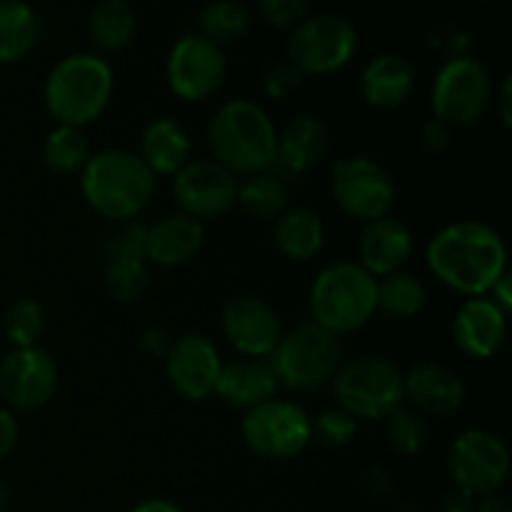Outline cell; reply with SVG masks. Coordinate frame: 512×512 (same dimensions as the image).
<instances>
[{
  "instance_id": "1",
  "label": "cell",
  "mask_w": 512,
  "mask_h": 512,
  "mask_svg": "<svg viewBox=\"0 0 512 512\" xmlns=\"http://www.w3.org/2000/svg\"><path fill=\"white\" fill-rule=\"evenodd\" d=\"M425 265L445 288L480 298L508 273V245L483 220H455L428 240Z\"/></svg>"
},
{
  "instance_id": "2",
  "label": "cell",
  "mask_w": 512,
  "mask_h": 512,
  "mask_svg": "<svg viewBox=\"0 0 512 512\" xmlns=\"http://www.w3.org/2000/svg\"><path fill=\"white\" fill-rule=\"evenodd\" d=\"M155 190L158 178L133 150H98L80 170V195L108 223L138 220L153 203Z\"/></svg>"
},
{
  "instance_id": "3",
  "label": "cell",
  "mask_w": 512,
  "mask_h": 512,
  "mask_svg": "<svg viewBox=\"0 0 512 512\" xmlns=\"http://www.w3.org/2000/svg\"><path fill=\"white\" fill-rule=\"evenodd\" d=\"M208 145L215 163L240 180L275 168L278 128L263 105L248 98H233L210 118Z\"/></svg>"
},
{
  "instance_id": "4",
  "label": "cell",
  "mask_w": 512,
  "mask_h": 512,
  "mask_svg": "<svg viewBox=\"0 0 512 512\" xmlns=\"http://www.w3.org/2000/svg\"><path fill=\"white\" fill-rule=\"evenodd\" d=\"M115 73L98 53H73L50 68L43 83V105L55 125L85 128L108 110Z\"/></svg>"
},
{
  "instance_id": "5",
  "label": "cell",
  "mask_w": 512,
  "mask_h": 512,
  "mask_svg": "<svg viewBox=\"0 0 512 512\" xmlns=\"http://www.w3.org/2000/svg\"><path fill=\"white\" fill-rule=\"evenodd\" d=\"M378 280L353 260H340L315 275L308 293L310 320L338 338L358 333L378 313Z\"/></svg>"
},
{
  "instance_id": "6",
  "label": "cell",
  "mask_w": 512,
  "mask_h": 512,
  "mask_svg": "<svg viewBox=\"0 0 512 512\" xmlns=\"http://www.w3.org/2000/svg\"><path fill=\"white\" fill-rule=\"evenodd\" d=\"M343 338L320 328L313 320H303L285 330L278 348L268 358L278 385L288 393L310 395L330 388L345 363Z\"/></svg>"
},
{
  "instance_id": "7",
  "label": "cell",
  "mask_w": 512,
  "mask_h": 512,
  "mask_svg": "<svg viewBox=\"0 0 512 512\" xmlns=\"http://www.w3.org/2000/svg\"><path fill=\"white\" fill-rule=\"evenodd\" d=\"M335 405L355 423H383L403 400V370L383 355H360L340 365L330 383Z\"/></svg>"
},
{
  "instance_id": "8",
  "label": "cell",
  "mask_w": 512,
  "mask_h": 512,
  "mask_svg": "<svg viewBox=\"0 0 512 512\" xmlns=\"http://www.w3.org/2000/svg\"><path fill=\"white\" fill-rule=\"evenodd\" d=\"M490 103H493V80L483 60L465 53L440 65L430 88L433 118L453 130L470 128L485 118Z\"/></svg>"
},
{
  "instance_id": "9",
  "label": "cell",
  "mask_w": 512,
  "mask_h": 512,
  "mask_svg": "<svg viewBox=\"0 0 512 512\" xmlns=\"http://www.w3.org/2000/svg\"><path fill=\"white\" fill-rule=\"evenodd\" d=\"M358 30L340 15H308L288 35V63L300 75H333L358 53Z\"/></svg>"
},
{
  "instance_id": "10",
  "label": "cell",
  "mask_w": 512,
  "mask_h": 512,
  "mask_svg": "<svg viewBox=\"0 0 512 512\" xmlns=\"http://www.w3.org/2000/svg\"><path fill=\"white\" fill-rule=\"evenodd\" d=\"M240 435L260 458L293 460L313 443V423L303 405L273 398L243 413Z\"/></svg>"
},
{
  "instance_id": "11",
  "label": "cell",
  "mask_w": 512,
  "mask_h": 512,
  "mask_svg": "<svg viewBox=\"0 0 512 512\" xmlns=\"http://www.w3.org/2000/svg\"><path fill=\"white\" fill-rule=\"evenodd\" d=\"M448 470L455 488L473 498L500 493L510 478V450L493 430L468 428L450 445Z\"/></svg>"
},
{
  "instance_id": "12",
  "label": "cell",
  "mask_w": 512,
  "mask_h": 512,
  "mask_svg": "<svg viewBox=\"0 0 512 512\" xmlns=\"http://www.w3.org/2000/svg\"><path fill=\"white\" fill-rule=\"evenodd\" d=\"M330 193L348 218L373 223L393 213L395 180L383 163L365 155L338 160L330 170Z\"/></svg>"
},
{
  "instance_id": "13",
  "label": "cell",
  "mask_w": 512,
  "mask_h": 512,
  "mask_svg": "<svg viewBox=\"0 0 512 512\" xmlns=\"http://www.w3.org/2000/svg\"><path fill=\"white\" fill-rule=\"evenodd\" d=\"M228 58L220 45L200 33H185L170 48L165 60V83L183 103H203L223 88Z\"/></svg>"
},
{
  "instance_id": "14",
  "label": "cell",
  "mask_w": 512,
  "mask_h": 512,
  "mask_svg": "<svg viewBox=\"0 0 512 512\" xmlns=\"http://www.w3.org/2000/svg\"><path fill=\"white\" fill-rule=\"evenodd\" d=\"M170 180L180 213L200 223L223 218L238 205V178L213 158H190Z\"/></svg>"
},
{
  "instance_id": "15",
  "label": "cell",
  "mask_w": 512,
  "mask_h": 512,
  "mask_svg": "<svg viewBox=\"0 0 512 512\" xmlns=\"http://www.w3.org/2000/svg\"><path fill=\"white\" fill-rule=\"evenodd\" d=\"M60 385L58 365L48 350L10 348L0 360V398L5 408L30 413L55 398Z\"/></svg>"
},
{
  "instance_id": "16",
  "label": "cell",
  "mask_w": 512,
  "mask_h": 512,
  "mask_svg": "<svg viewBox=\"0 0 512 512\" xmlns=\"http://www.w3.org/2000/svg\"><path fill=\"white\" fill-rule=\"evenodd\" d=\"M220 328L240 358L268 360L283 338L280 315L258 295H233L220 310Z\"/></svg>"
},
{
  "instance_id": "17",
  "label": "cell",
  "mask_w": 512,
  "mask_h": 512,
  "mask_svg": "<svg viewBox=\"0 0 512 512\" xmlns=\"http://www.w3.org/2000/svg\"><path fill=\"white\" fill-rule=\"evenodd\" d=\"M165 375L175 393L190 403H203L213 398L218 385L223 358L208 335L183 333L173 338V345L165 353Z\"/></svg>"
},
{
  "instance_id": "18",
  "label": "cell",
  "mask_w": 512,
  "mask_h": 512,
  "mask_svg": "<svg viewBox=\"0 0 512 512\" xmlns=\"http://www.w3.org/2000/svg\"><path fill=\"white\" fill-rule=\"evenodd\" d=\"M403 400L423 418H450L463 410L468 388L448 365L418 363L403 373Z\"/></svg>"
},
{
  "instance_id": "19",
  "label": "cell",
  "mask_w": 512,
  "mask_h": 512,
  "mask_svg": "<svg viewBox=\"0 0 512 512\" xmlns=\"http://www.w3.org/2000/svg\"><path fill=\"white\" fill-rule=\"evenodd\" d=\"M333 135L328 123L318 115H295L278 130V155H275V173L280 178H303L318 168L330 153Z\"/></svg>"
},
{
  "instance_id": "20",
  "label": "cell",
  "mask_w": 512,
  "mask_h": 512,
  "mask_svg": "<svg viewBox=\"0 0 512 512\" xmlns=\"http://www.w3.org/2000/svg\"><path fill=\"white\" fill-rule=\"evenodd\" d=\"M508 313L488 295L468 298L453 318V343L465 358L490 360L500 353L508 338Z\"/></svg>"
},
{
  "instance_id": "21",
  "label": "cell",
  "mask_w": 512,
  "mask_h": 512,
  "mask_svg": "<svg viewBox=\"0 0 512 512\" xmlns=\"http://www.w3.org/2000/svg\"><path fill=\"white\" fill-rule=\"evenodd\" d=\"M415 238L408 223L400 218L385 215L363 225L358 238V265H363L375 280L403 270L413 255Z\"/></svg>"
},
{
  "instance_id": "22",
  "label": "cell",
  "mask_w": 512,
  "mask_h": 512,
  "mask_svg": "<svg viewBox=\"0 0 512 512\" xmlns=\"http://www.w3.org/2000/svg\"><path fill=\"white\" fill-rule=\"evenodd\" d=\"M205 243V223L190 215L175 213L160 215L145 233V260L158 268H180L198 258Z\"/></svg>"
},
{
  "instance_id": "23",
  "label": "cell",
  "mask_w": 512,
  "mask_h": 512,
  "mask_svg": "<svg viewBox=\"0 0 512 512\" xmlns=\"http://www.w3.org/2000/svg\"><path fill=\"white\" fill-rule=\"evenodd\" d=\"M415 83L413 60L400 53H380L360 73V98L373 110H395L408 103Z\"/></svg>"
},
{
  "instance_id": "24",
  "label": "cell",
  "mask_w": 512,
  "mask_h": 512,
  "mask_svg": "<svg viewBox=\"0 0 512 512\" xmlns=\"http://www.w3.org/2000/svg\"><path fill=\"white\" fill-rule=\"evenodd\" d=\"M278 390V378L268 360L238 358L233 363H223L218 385H215V398L228 408L248 413L278 398Z\"/></svg>"
},
{
  "instance_id": "25",
  "label": "cell",
  "mask_w": 512,
  "mask_h": 512,
  "mask_svg": "<svg viewBox=\"0 0 512 512\" xmlns=\"http://www.w3.org/2000/svg\"><path fill=\"white\" fill-rule=\"evenodd\" d=\"M193 140L183 123L168 118H155L140 133V160L150 168L155 178H173L190 160Z\"/></svg>"
},
{
  "instance_id": "26",
  "label": "cell",
  "mask_w": 512,
  "mask_h": 512,
  "mask_svg": "<svg viewBox=\"0 0 512 512\" xmlns=\"http://www.w3.org/2000/svg\"><path fill=\"white\" fill-rule=\"evenodd\" d=\"M273 243L283 258L293 263H310L325 248V223L315 210L293 205L275 218Z\"/></svg>"
},
{
  "instance_id": "27",
  "label": "cell",
  "mask_w": 512,
  "mask_h": 512,
  "mask_svg": "<svg viewBox=\"0 0 512 512\" xmlns=\"http://www.w3.org/2000/svg\"><path fill=\"white\" fill-rule=\"evenodd\" d=\"M138 15L128 0H98L88 13V38L98 55H118L133 43Z\"/></svg>"
},
{
  "instance_id": "28",
  "label": "cell",
  "mask_w": 512,
  "mask_h": 512,
  "mask_svg": "<svg viewBox=\"0 0 512 512\" xmlns=\"http://www.w3.org/2000/svg\"><path fill=\"white\" fill-rule=\"evenodd\" d=\"M40 23L25 0H0V65L18 63L35 48Z\"/></svg>"
},
{
  "instance_id": "29",
  "label": "cell",
  "mask_w": 512,
  "mask_h": 512,
  "mask_svg": "<svg viewBox=\"0 0 512 512\" xmlns=\"http://www.w3.org/2000/svg\"><path fill=\"white\" fill-rule=\"evenodd\" d=\"M375 303H378V313L388 315V318L413 320L425 310L428 288L418 275L398 270V273L378 278Z\"/></svg>"
},
{
  "instance_id": "30",
  "label": "cell",
  "mask_w": 512,
  "mask_h": 512,
  "mask_svg": "<svg viewBox=\"0 0 512 512\" xmlns=\"http://www.w3.org/2000/svg\"><path fill=\"white\" fill-rule=\"evenodd\" d=\"M238 205L258 220H275L288 205V180L275 170L238 180Z\"/></svg>"
},
{
  "instance_id": "31",
  "label": "cell",
  "mask_w": 512,
  "mask_h": 512,
  "mask_svg": "<svg viewBox=\"0 0 512 512\" xmlns=\"http://www.w3.org/2000/svg\"><path fill=\"white\" fill-rule=\"evenodd\" d=\"M90 140L83 128H70V125H53L43 140V163L50 173L68 178L80 175L85 163L90 160Z\"/></svg>"
},
{
  "instance_id": "32",
  "label": "cell",
  "mask_w": 512,
  "mask_h": 512,
  "mask_svg": "<svg viewBox=\"0 0 512 512\" xmlns=\"http://www.w3.org/2000/svg\"><path fill=\"white\" fill-rule=\"evenodd\" d=\"M250 30V10L240 0H210L198 15V33L215 45L238 43Z\"/></svg>"
},
{
  "instance_id": "33",
  "label": "cell",
  "mask_w": 512,
  "mask_h": 512,
  "mask_svg": "<svg viewBox=\"0 0 512 512\" xmlns=\"http://www.w3.org/2000/svg\"><path fill=\"white\" fill-rule=\"evenodd\" d=\"M48 330V315L35 298H18L5 308L3 335L13 348H38Z\"/></svg>"
},
{
  "instance_id": "34",
  "label": "cell",
  "mask_w": 512,
  "mask_h": 512,
  "mask_svg": "<svg viewBox=\"0 0 512 512\" xmlns=\"http://www.w3.org/2000/svg\"><path fill=\"white\" fill-rule=\"evenodd\" d=\"M105 293L113 303L133 305L138 303L150 288V265L140 258H120L105 263L103 270Z\"/></svg>"
},
{
  "instance_id": "35",
  "label": "cell",
  "mask_w": 512,
  "mask_h": 512,
  "mask_svg": "<svg viewBox=\"0 0 512 512\" xmlns=\"http://www.w3.org/2000/svg\"><path fill=\"white\" fill-rule=\"evenodd\" d=\"M385 443L403 458H415L428 448L430 425L428 418L415 413L408 405H400L393 415L383 420Z\"/></svg>"
},
{
  "instance_id": "36",
  "label": "cell",
  "mask_w": 512,
  "mask_h": 512,
  "mask_svg": "<svg viewBox=\"0 0 512 512\" xmlns=\"http://www.w3.org/2000/svg\"><path fill=\"white\" fill-rule=\"evenodd\" d=\"M145 233L148 225L140 220H123V223H110L100 233L98 255L103 263L120 258H140L145 260Z\"/></svg>"
},
{
  "instance_id": "37",
  "label": "cell",
  "mask_w": 512,
  "mask_h": 512,
  "mask_svg": "<svg viewBox=\"0 0 512 512\" xmlns=\"http://www.w3.org/2000/svg\"><path fill=\"white\" fill-rule=\"evenodd\" d=\"M310 423H313V443L328 450L345 448V445L353 443L355 433H358V423L338 405L320 410L315 418H310Z\"/></svg>"
},
{
  "instance_id": "38",
  "label": "cell",
  "mask_w": 512,
  "mask_h": 512,
  "mask_svg": "<svg viewBox=\"0 0 512 512\" xmlns=\"http://www.w3.org/2000/svg\"><path fill=\"white\" fill-rule=\"evenodd\" d=\"M313 8V0H258V10L263 20L273 28H295L305 20Z\"/></svg>"
},
{
  "instance_id": "39",
  "label": "cell",
  "mask_w": 512,
  "mask_h": 512,
  "mask_svg": "<svg viewBox=\"0 0 512 512\" xmlns=\"http://www.w3.org/2000/svg\"><path fill=\"white\" fill-rule=\"evenodd\" d=\"M300 80H303V75H300L298 70L288 63V60H283V63H275L265 70L263 88L273 100H283V98H288L295 88H298Z\"/></svg>"
},
{
  "instance_id": "40",
  "label": "cell",
  "mask_w": 512,
  "mask_h": 512,
  "mask_svg": "<svg viewBox=\"0 0 512 512\" xmlns=\"http://www.w3.org/2000/svg\"><path fill=\"white\" fill-rule=\"evenodd\" d=\"M453 133L455 130L450 125L440 123L438 118H430L428 123L420 130V148L428 155L438 158V155H445L450 148H453Z\"/></svg>"
},
{
  "instance_id": "41",
  "label": "cell",
  "mask_w": 512,
  "mask_h": 512,
  "mask_svg": "<svg viewBox=\"0 0 512 512\" xmlns=\"http://www.w3.org/2000/svg\"><path fill=\"white\" fill-rule=\"evenodd\" d=\"M138 345L143 353L155 355V358H165V353H168L170 345H173V333H170L168 328H163V325H148V328L140 333Z\"/></svg>"
},
{
  "instance_id": "42",
  "label": "cell",
  "mask_w": 512,
  "mask_h": 512,
  "mask_svg": "<svg viewBox=\"0 0 512 512\" xmlns=\"http://www.w3.org/2000/svg\"><path fill=\"white\" fill-rule=\"evenodd\" d=\"M395 480L390 470H385L383 465H373L363 473V490L370 495L373 500H383L388 498L390 490H393Z\"/></svg>"
},
{
  "instance_id": "43",
  "label": "cell",
  "mask_w": 512,
  "mask_h": 512,
  "mask_svg": "<svg viewBox=\"0 0 512 512\" xmlns=\"http://www.w3.org/2000/svg\"><path fill=\"white\" fill-rule=\"evenodd\" d=\"M18 440H20L18 418L13 415V410L0 408V463L13 455V450L18 448Z\"/></svg>"
},
{
  "instance_id": "44",
  "label": "cell",
  "mask_w": 512,
  "mask_h": 512,
  "mask_svg": "<svg viewBox=\"0 0 512 512\" xmlns=\"http://www.w3.org/2000/svg\"><path fill=\"white\" fill-rule=\"evenodd\" d=\"M435 48L443 50L445 53V60L448 58H458V55H465L468 53V35L460 33L458 28H445L443 33H438L433 38Z\"/></svg>"
},
{
  "instance_id": "45",
  "label": "cell",
  "mask_w": 512,
  "mask_h": 512,
  "mask_svg": "<svg viewBox=\"0 0 512 512\" xmlns=\"http://www.w3.org/2000/svg\"><path fill=\"white\" fill-rule=\"evenodd\" d=\"M495 113H498L500 123H503L505 128H510L512 125V78L510 75H505L498 93H495Z\"/></svg>"
},
{
  "instance_id": "46",
  "label": "cell",
  "mask_w": 512,
  "mask_h": 512,
  "mask_svg": "<svg viewBox=\"0 0 512 512\" xmlns=\"http://www.w3.org/2000/svg\"><path fill=\"white\" fill-rule=\"evenodd\" d=\"M512 278H510V270L505 275H500L498 280H495V285L493 288L488 290V298L493 300L495 305H498L500 310H503V313H508L510 315V310H512Z\"/></svg>"
},
{
  "instance_id": "47",
  "label": "cell",
  "mask_w": 512,
  "mask_h": 512,
  "mask_svg": "<svg viewBox=\"0 0 512 512\" xmlns=\"http://www.w3.org/2000/svg\"><path fill=\"white\" fill-rule=\"evenodd\" d=\"M475 500L478 498L455 488L445 493L443 503H440V512H475Z\"/></svg>"
},
{
  "instance_id": "48",
  "label": "cell",
  "mask_w": 512,
  "mask_h": 512,
  "mask_svg": "<svg viewBox=\"0 0 512 512\" xmlns=\"http://www.w3.org/2000/svg\"><path fill=\"white\" fill-rule=\"evenodd\" d=\"M475 512H512V503L508 495L500 490V493H490L475 500Z\"/></svg>"
},
{
  "instance_id": "49",
  "label": "cell",
  "mask_w": 512,
  "mask_h": 512,
  "mask_svg": "<svg viewBox=\"0 0 512 512\" xmlns=\"http://www.w3.org/2000/svg\"><path fill=\"white\" fill-rule=\"evenodd\" d=\"M130 512H185V510L168 498H148V500H140L138 505H133V510Z\"/></svg>"
},
{
  "instance_id": "50",
  "label": "cell",
  "mask_w": 512,
  "mask_h": 512,
  "mask_svg": "<svg viewBox=\"0 0 512 512\" xmlns=\"http://www.w3.org/2000/svg\"><path fill=\"white\" fill-rule=\"evenodd\" d=\"M5 508H8V488L0 483V512H3Z\"/></svg>"
}]
</instances>
